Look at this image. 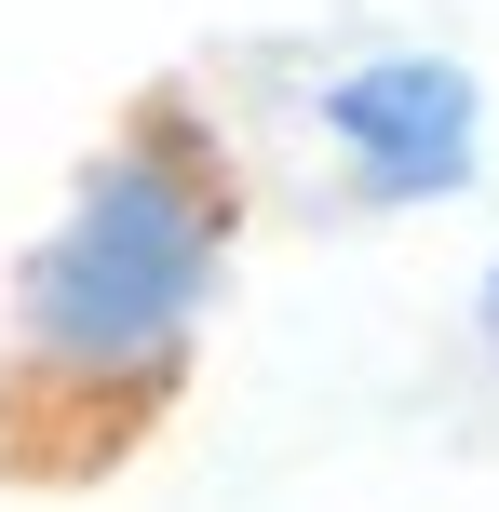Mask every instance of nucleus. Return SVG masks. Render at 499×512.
Segmentation results:
<instances>
[{
    "instance_id": "obj_2",
    "label": "nucleus",
    "mask_w": 499,
    "mask_h": 512,
    "mask_svg": "<svg viewBox=\"0 0 499 512\" xmlns=\"http://www.w3.org/2000/svg\"><path fill=\"white\" fill-rule=\"evenodd\" d=\"M311 135L351 216H432L486 176V81L432 41H378L311 81Z\"/></svg>"
},
{
    "instance_id": "obj_3",
    "label": "nucleus",
    "mask_w": 499,
    "mask_h": 512,
    "mask_svg": "<svg viewBox=\"0 0 499 512\" xmlns=\"http://www.w3.org/2000/svg\"><path fill=\"white\" fill-rule=\"evenodd\" d=\"M473 351L499 364V256H486V270H473Z\"/></svg>"
},
{
    "instance_id": "obj_1",
    "label": "nucleus",
    "mask_w": 499,
    "mask_h": 512,
    "mask_svg": "<svg viewBox=\"0 0 499 512\" xmlns=\"http://www.w3.org/2000/svg\"><path fill=\"white\" fill-rule=\"evenodd\" d=\"M243 216V149L189 81H149L81 149L0 283V486H108L189 405Z\"/></svg>"
}]
</instances>
